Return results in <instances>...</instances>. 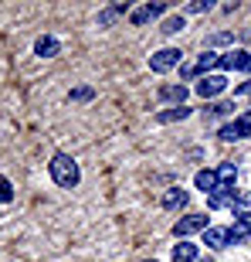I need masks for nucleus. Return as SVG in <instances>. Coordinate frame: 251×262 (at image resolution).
Instances as JSON below:
<instances>
[{
	"instance_id": "nucleus-23",
	"label": "nucleus",
	"mask_w": 251,
	"mask_h": 262,
	"mask_svg": "<svg viewBox=\"0 0 251 262\" xmlns=\"http://www.w3.org/2000/svg\"><path fill=\"white\" fill-rule=\"evenodd\" d=\"M231 109H234V102H211V106H207V113H211V116H228Z\"/></svg>"
},
{
	"instance_id": "nucleus-17",
	"label": "nucleus",
	"mask_w": 251,
	"mask_h": 262,
	"mask_svg": "<svg viewBox=\"0 0 251 262\" xmlns=\"http://www.w3.org/2000/svg\"><path fill=\"white\" fill-rule=\"evenodd\" d=\"M231 214L234 218H251V191H238V194H234Z\"/></svg>"
},
{
	"instance_id": "nucleus-20",
	"label": "nucleus",
	"mask_w": 251,
	"mask_h": 262,
	"mask_svg": "<svg viewBox=\"0 0 251 262\" xmlns=\"http://www.w3.org/2000/svg\"><path fill=\"white\" fill-rule=\"evenodd\" d=\"M217 181L228 187H234V181H238V164H231V160H224L221 167H217Z\"/></svg>"
},
{
	"instance_id": "nucleus-28",
	"label": "nucleus",
	"mask_w": 251,
	"mask_h": 262,
	"mask_svg": "<svg viewBox=\"0 0 251 262\" xmlns=\"http://www.w3.org/2000/svg\"><path fill=\"white\" fill-rule=\"evenodd\" d=\"M197 262H214V259H197Z\"/></svg>"
},
{
	"instance_id": "nucleus-3",
	"label": "nucleus",
	"mask_w": 251,
	"mask_h": 262,
	"mask_svg": "<svg viewBox=\"0 0 251 262\" xmlns=\"http://www.w3.org/2000/svg\"><path fill=\"white\" fill-rule=\"evenodd\" d=\"M211 228V222H207V214H200V211H193V214H184V218H177L173 222V235L180 238V242H187L190 235H197V232H207Z\"/></svg>"
},
{
	"instance_id": "nucleus-15",
	"label": "nucleus",
	"mask_w": 251,
	"mask_h": 262,
	"mask_svg": "<svg viewBox=\"0 0 251 262\" xmlns=\"http://www.w3.org/2000/svg\"><path fill=\"white\" fill-rule=\"evenodd\" d=\"M228 235H231V245L251 242V218H234V225L228 228Z\"/></svg>"
},
{
	"instance_id": "nucleus-4",
	"label": "nucleus",
	"mask_w": 251,
	"mask_h": 262,
	"mask_svg": "<svg viewBox=\"0 0 251 262\" xmlns=\"http://www.w3.org/2000/svg\"><path fill=\"white\" fill-rule=\"evenodd\" d=\"M193 92L200 99H217V96H224L228 92V75H221V72H214V75H204V78H197V85H193Z\"/></svg>"
},
{
	"instance_id": "nucleus-18",
	"label": "nucleus",
	"mask_w": 251,
	"mask_h": 262,
	"mask_svg": "<svg viewBox=\"0 0 251 262\" xmlns=\"http://www.w3.org/2000/svg\"><path fill=\"white\" fill-rule=\"evenodd\" d=\"M184 31H187V17H184V14H173V17H166L163 24H160V34H166V38L184 34Z\"/></svg>"
},
{
	"instance_id": "nucleus-21",
	"label": "nucleus",
	"mask_w": 251,
	"mask_h": 262,
	"mask_svg": "<svg viewBox=\"0 0 251 262\" xmlns=\"http://www.w3.org/2000/svg\"><path fill=\"white\" fill-rule=\"evenodd\" d=\"M92 99H95V89L92 85H78L68 92V102H92Z\"/></svg>"
},
{
	"instance_id": "nucleus-5",
	"label": "nucleus",
	"mask_w": 251,
	"mask_h": 262,
	"mask_svg": "<svg viewBox=\"0 0 251 262\" xmlns=\"http://www.w3.org/2000/svg\"><path fill=\"white\" fill-rule=\"evenodd\" d=\"M217 136H221L224 143H234V140H248V136H251V109H248V113H241L238 119H231V123H224V126L217 129Z\"/></svg>"
},
{
	"instance_id": "nucleus-30",
	"label": "nucleus",
	"mask_w": 251,
	"mask_h": 262,
	"mask_svg": "<svg viewBox=\"0 0 251 262\" xmlns=\"http://www.w3.org/2000/svg\"><path fill=\"white\" fill-rule=\"evenodd\" d=\"M248 245H251V242H248Z\"/></svg>"
},
{
	"instance_id": "nucleus-7",
	"label": "nucleus",
	"mask_w": 251,
	"mask_h": 262,
	"mask_svg": "<svg viewBox=\"0 0 251 262\" xmlns=\"http://www.w3.org/2000/svg\"><path fill=\"white\" fill-rule=\"evenodd\" d=\"M187 204H190V191H184L180 184L166 187L163 194H160V208H166V211H184Z\"/></svg>"
},
{
	"instance_id": "nucleus-29",
	"label": "nucleus",
	"mask_w": 251,
	"mask_h": 262,
	"mask_svg": "<svg viewBox=\"0 0 251 262\" xmlns=\"http://www.w3.org/2000/svg\"><path fill=\"white\" fill-rule=\"evenodd\" d=\"M143 262H156V259H143Z\"/></svg>"
},
{
	"instance_id": "nucleus-22",
	"label": "nucleus",
	"mask_w": 251,
	"mask_h": 262,
	"mask_svg": "<svg viewBox=\"0 0 251 262\" xmlns=\"http://www.w3.org/2000/svg\"><path fill=\"white\" fill-rule=\"evenodd\" d=\"M10 201H14V184L7 177H0V204H10Z\"/></svg>"
},
{
	"instance_id": "nucleus-1",
	"label": "nucleus",
	"mask_w": 251,
	"mask_h": 262,
	"mask_svg": "<svg viewBox=\"0 0 251 262\" xmlns=\"http://www.w3.org/2000/svg\"><path fill=\"white\" fill-rule=\"evenodd\" d=\"M48 174H51V181H55L58 187H65V191H71V187L82 184V170H78L75 157H68V154H55L51 157Z\"/></svg>"
},
{
	"instance_id": "nucleus-27",
	"label": "nucleus",
	"mask_w": 251,
	"mask_h": 262,
	"mask_svg": "<svg viewBox=\"0 0 251 262\" xmlns=\"http://www.w3.org/2000/svg\"><path fill=\"white\" fill-rule=\"evenodd\" d=\"M244 75H251V51H248V65H244Z\"/></svg>"
},
{
	"instance_id": "nucleus-24",
	"label": "nucleus",
	"mask_w": 251,
	"mask_h": 262,
	"mask_svg": "<svg viewBox=\"0 0 251 262\" xmlns=\"http://www.w3.org/2000/svg\"><path fill=\"white\" fill-rule=\"evenodd\" d=\"M234 34H214V38H207L204 45H207V51H214V45H231Z\"/></svg>"
},
{
	"instance_id": "nucleus-8",
	"label": "nucleus",
	"mask_w": 251,
	"mask_h": 262,
	"mask_svg": "<svg viewBox=\"0 0 251 262\" xmlns=\"http://www.w3.org/2000/svg\"><path fill=\"white\" fill-rule=\"evenodd\" d=\"M217 184H221V181H217V167H204V170H197V174H193V187H197L204 198L214 194V191H217Z\"/></svg>"
},
{
	"instance_id": "nucleus-6",
	"label": "nucleus",
	"mask_w": 251,
	"mask_h": 262,
	"mask_svg": "<svg viewBox=\"0 0 251 262\" xmlns=\"http://www.w3.org/2000/svg\"><path fill=\"white\" fill-rule=\"evenodd\" d=\"M166 14V4H143V7H136V10H129V24L133 28H146V24H153V20H160Z\"/></svg>"
},
{
	"instance_id": "nucleus-14",
	"label": "nucleus",
	"mask_w": 251,
	"mask_h": 262,
	"mask_svg": "<svg viewBox=\"0 0 251 262\" xmlns=\"http://www.w3.org/2000/svg\"><path fill=\"white\" fill-rule=\"evenodd\" d=\"M58 51H61V41L55 38V34H41V38L34 41V55H38V58H55Z\"/></svg>"
},
{
	"instance_id": "nucleus-26",
	"label": "nucleus",
	"mask_w": 251,
	"mask_h": 262,
	"mask_svg": "<svg viewBox=\"0 0 251 262\" xmlns=\"http://www.w3.org/2000/svg\"><path fill=\"white\" fill-rule=\"evenodd\" d=\"M234 96H244V99H251V82H244V85H238V89H234Z\"/></svg>"
},
{
	"instance_id": "nucleus-19",
	"label": "nucleus",
	"mask_w": 251,
	"mask_h": 262,
	"mask_svg": "<svg viewBox=\"0 0 251 262\" xmlns=\"http://www.w3.org/2000/svg\"><path fill=\"white\" fill-rule=\"evenodd\" d=\"M190 116V106H170V109H163V113H156V123H180V119H187Z\"/></svg>"
},
{
	"instance_id": "nucleus-12",
	"label": "nucleus",
	"mask_w": 251,
	"mask_h": 262,
	"mask_svg": "<svg viewBox=\"0 0 251 262\" xmlns=\"http://www.w3.org/2000/svg\"><path fill=\"white\" fill-rule=\"evenodd\" d=\"M234 187H228V184H217V191L214 194H207V208L211 211H221V208H231V201H234Z\"/></svg>"
},
{
	"instance_id": "nucleus-11",
	"label": "nucleus",
	"mask_w": 251,
	"mask_h": 262,
	"mask_svg": "<svg viewBox=\"0 0 251 262\" xmlns=\"http://www.w3.org/2000/svg\"><path fill=\"white\" fill-rule=\"evenodd\" d=\"M156 96L163 99V102H173V106H187V96H190V92H187L184 82H173V85H160Z\"/></svg>"
},
{
	"instance_id": "nucleus-13",
	"label": "nucleus",
	"mask_w": 251,
	"mask_h": 262,
	"mask_svg": "<svg viewBox=\"0 0 251 262\" xmlns=\"http://www.w3.org/2000/svg\"><path fill=\"white\" fill-rule=\"evenodd\" d=\"M200 238H204L207 249H228V245H231V235H228V228H221V225H211Z\"/></svg>"
},
{
	"instance_id": "nucleus-25",
	"label": "nucleus",
	"mask_w": 251,
	"mask_h": 262,
	"mask_svg": "<svg viewBox=\"0 0 251 262\" xmlns=\"http://www.w3.org/2000/svg\"><path fill=\"white\" fill-rule=\"evenodd\" d=\"M211 7H214L211 0H193L190 7H187V14H204V10H211Z\"/></svg>"
},
{
	"instance_id": "nucleus-2",
	"label": "nucleus",
	"mask_w": 251,
	"mask_h": 262,
	"mask_svg": "<svg viewBox=\"0 0 251 262\" xmlns=\"http://www.w3.org/2000/svg\"><path fill=\"white\" fill-rule=\"evenodd\" d=\"M146 65H149V72H156V75H166V72H173V68L184 65V51L180 48H160V51L149 55Z\"/></svg>"
},
{
	"instance_id": "nucleus-16",
	"label": "nucleus",
	"mask_w": 251,
	"mask_h": 262,
	"mask_svg": "<svg viewBox=\"0 0 251 262\" xmlns=\"http://www.w3.org/2000/svg\"><path fill=\"white\" fill-rule=\"evenodd\" d=\"M170 259L173 262H197L200 259V249H197L193 242H177L173 252H170Z\"/></svg>"
},
{
	"instance_id": "nucleus-10",
	"label": "nucleus",
	"mask_w": 251,
	"mask_h": 262,
	"mask_svg": "<svg viewBox=\"0 0 251 262\" xmlns=\"http://www.w3.org/2000/svg\"><path fill=\"white\" fill-rule=\"evenodd\" d=\"M244 65H248V51L244 48H231L221 55V75L224 72H244Z\"/></svg>"
},
{
	"instance_id": "nucleus-9",
	"label": "nucleus",
	"mask_w": 251,
	"mask_h": 262,
	"mask_svg": "<svg viewBox=\"0 0 251 262\" xmlns=\"http://www.w3.org/2000/svg\"><path fill=\"white\" fill-rule=\"evenodd\" d=\"M129 14V4H109V7H102L98 10V17H95V24L98 28H112V24H119V20Z\"/></svg>"
}]
</instances>
